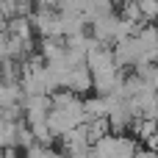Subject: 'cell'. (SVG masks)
<instances>
[{"mask_svg":"<svg viewBox=\"0 0 158 158\" xmlns=\"http://www.w3.org/2000/svg\"><path fill=\"white\" fill-rule=\"evenodd\" d=\"M136 3H139V14L144 22L158 19V0H136Z\"/></svg>","mask_w":158,"mask_h":158,"instance_id":"1","label":"cell"}]
</instances>
